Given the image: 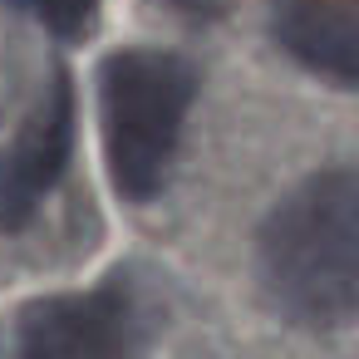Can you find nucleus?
<instances>
[{"label":"nucleus","mask_w":359,"mask_h":359,"mask_svg":"<svg viewBox=\"0 0 359 359\" xmlns=\"http://www.w3.org/2000/svg\"><path fill=\"white\" fill-rule=\"evenodd\" d=\"M256 280L300 330L359 325V168L295 182L256 236Z\"/></svg>","instance_id":"1"},{"label":"nucleus","mask_w":359,"mask_h":359,"mask_svg":"<svg viewBox=\"0 0 359 359\" xmlns=\"http://www.w3.org/2000/svg\"><path fill=\"white\" fill-rule=\"evenodd\" d=\"M197 69L168 50H118L99 69V133L109 182L123 202L148 207L172 172Z\"/></svg>","instance_id":"2"},{"label":"nucleus","mask_w":359,"mask_h":359,"mask_svg":"<svg viewBox=\"0 0 359 359\" xmlns=\"http://www.w3.org/2000/svg\"><path fill=\"white\" fill-rule=\"evenodd\" d=\"M138 344L133 300L123 285H99L84 295H50L20 315L25 354H123Z\"/></svg>","instance_id":"3"},{"label":"nucleus","mask_w":359,"mask_h":359,"mask_svg":"<svg viewBox=\"0 0 359 359\" xmlns=\"http://www.w3.org/2000/svg\"><path fill=\"white\" fill-rule=\"evenodd\" d=\"M69 148H74V94H69V79L55 74L50 94L30 114L25 133L0 158V222L20 226L45 202V192L60 182V172L69 163Z\"/></svg>","instance_id":"4"},{"label":"nucleus","mask_w":359,"mask_h":359,"mask_svg":"<svg viewBox=\"0 0 359 359\" xmlns=\"http://www.w3.org/2000/svg\"><path fill=\"white\" fill-rule=\"evenodd\" d=\"M271 35L305 69L359 84V0H271Z\"/></svg>","instance_id":"5"},{"label":"nucleus","mask_w":359,"mask_h":359,"mask_svg":"<svg viewBox=\"0 0 359 359\" xmlns=\"http://www.w3.org/2000/svg\"><path fill=\"white\" fill-rule=\"evenodd\" d=\"M20 11H30L50 35L79 40V35H89L94 20H99V0H20Z\"/></svg>","instance_id":"6"},{"label":"nucleus","mask_w":359,"mask_h":359,"mask_svg":"<svg viewBox=\"0 0 359 359\" xmlns=\"http://www.w3.org/2000/svg\"><path fill=\"white\" fill-rule=\"evenodd\" d=\"M172 11L187 15V20H212V15L226 11V0H172Z\"/></svg>","instance_id":"7"}]
</instances>
